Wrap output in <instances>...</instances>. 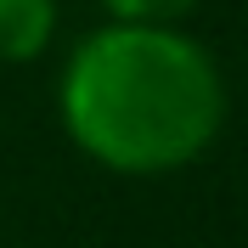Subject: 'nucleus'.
Returning a JSON list of instances; mask_svg holds the SVG:
<instances>
[{
	"mask_svg": "<svg viewBox=\"0 0 248 248\" xmlns=\"http://www.w3.org/2000/svg\"><path fill=\"white\" fill-rule=\"evenodd\" d=\"M220 119V68L181 29L113 23L85 34L62 68L68 136L119 175H164L203 158Z\"/></svg>",
	"mask_w": 248,
	"mask_h": 248,
	"instance_id": "f257e3e1",
	"label": "nucleus"
},
{
	"mask_svg": "<svg viewBox=\"0 0 248 248\" xmlns=\"http://www.w3.org/2000/svg\"><path fill=\"white\" fill-rule=\"evenodd\" d=\"M57 34V0H0V62H34Z\"/></svg>",
	"mask_w": 248,
	"mask_h": 248,
	"instance_id": "f03ea898",
	"label": "nucleus"
},
{
	"mask_svg": "<svg viewBox=\"0 0 248 248\" xmlns=\"http://www.w3.org/2000/svg\"><path fill=\"white\" fill-rule=\"evenodd\" d=\"M113 23H147V29H175L181 17L198 12V0H102Z\"/></svg>",
	"mask_w": 248,
	"mask_h": 248,
	"instance_id": "7ed1b4c3",
	"label": "nucleus"
}]
</instances>
